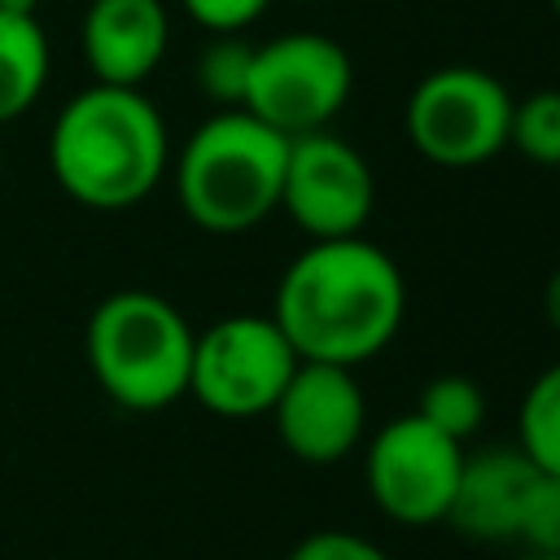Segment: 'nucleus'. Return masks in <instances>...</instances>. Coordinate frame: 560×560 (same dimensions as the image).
<instances>
[{
  "label": "nucleus",
  "mask_w": 560,
  "mask_h": 560,
  "mask_svg": "<svg viewBox=\"0 0 560 560\" xmlns=\"http://www.w3.org/2000/svg\"><path fill=\"white\" fill-rule=\"evenodd\" d=\"M298 363L271 315H223L192 337L188 394L210 416L254 420L276 407Z\"/></svg>",
  "instance_id": "obj_7"
},
{
  "label": "nucleus",
  "mask_w": 560,
  "mask_h": 560,
  "mask_svg": "<svg viewBox=\"0 0 560 560\" xmlns=\"http://www.w3.org/2000/svg\"><path fill=\"white\" fill-rule=\"evenodd\" d=\"M192 324L175 302L149 289L101 298L83 328L88 368L122 411H162L188 394Z\"/></svg>",
  "instance_id": "obj_4"
},
{
  "label": "nucleus",
  "mask_w": 560,
  "mask_h": 560,
  "mask_svg": "<svg viewBox=\"0 0 560 560\" xmlns=\"http://www.w3.org/2000/svg\"><path fill=\"white\" fill-rule=\"evenodd\" d=\"M459 468H464V442L438 433L416 411L381 424L363 451L368 494L398 525L446 521Z\"/></svg>",
  "instance_id": "obj_8"
},
{
  "label": "nucleus",
  "mask_w": 560,
  "mask_h": 560,
  "mask_svg": "<svg viewBox=\"0 0 560 560\" xmlns=\"http://www.w3.org/2000/svg\"><path fill=\"white\" fill-rule=\"evenodd\" d=\"M350 88L354 61L337 39L315 31H289L267 44H254L241 109L293 140L328 131V122L346 109Z\"/></svg>",
  "instance_id": "obj_6"
},
{
  "label": "nucleus",
  "mask_w": 560,
  "mask_h": 560,
  "mask_svg": "<svg viewBox=\"0 0 560 560\" xmlns=\"http://www.w3.org/2000/svg\"><path fill=\"white\" fill-rule=\"evenodd\" d=\"M407 280L368 236L311 241L276 280L271 319L306 363L359 368L402 328Z\"/></svg>",
  "instance_id": "obj_1"
},
{
  "label": "nucleus",
  "mask_w": 560,
  "mask_h": 560,
  "mask_svg": "<svg viewBox=\"0 0 560 560\" xmlns=\"http://www.w3.org/2000/svg\"><path fill=\"white\" fill-rule=\"evenodd\" d=\"M542 315H547V324H551V332L560 337V267L547 276V284H542Z\"/></svg>",
  "instance_id": "obj_21"
},
{
  "label": "nucleus",
  "mask_w": 560,
  "mask_h": 560,
  "mask_svg": "<svg viewBox=\"0 0 560 560\" xmlns=\"http://www.w3.org/2000/svg\"><path fill=\"white\" fill-rule=\"evenodd\" d=\"M547 4H551V13H556V18H560V0H547Z\"/></svg>",
  "instance_id": "obj_24"
},
{
  "label": "nucleus",
  "mask_w": 560,
  "mask_h": 560,
  "mask_svg": "<svg viewBox=\"0 0 560 560\" xmlns=\"http://www.w3.org/2000/svg\"><path fill=\"white\" fill-rule=\"evenodd\" d=\"M516 446L534 459L538 472L560 477V363L529 381L516 411Z\"/></svg>",
  "instance_id": "obj_14"
},
{
  "label": "nucleus",
  "mask_w": 560,
  "mask_h": 560,
  "mask_svg": "<svg viewBox=\"0 0 560 560\" xmlns=\"http://www.w3.org/2000/svg\"><path fill=\"white\" fill-rule=\"evenodd\" d=\"M372 206H376V179L368 158L350 140L332 131H311L289 140L280 210L298 223V232H306L311 241L363 236Z\"/></svg>",
  "instance_id": "obj_9"
},
{
  "label": "nucleus",
  "mask_w": 560,
  "mask_h": 560,
  "mask_svg": "<svg viewBox=\"0 0 560 560\" xmlns=\"http://www.w3.org/2000/svg\"><path fill=\"white\" fill-rule=\"evenodd\" d=\"M0 9H13V13H35V0H0Z\"/></svg>",
  "instance_id": "obj_22"
},
{
  "label": "nucleus",
  "mask_w": 560,
  "mask_h": 560,
  "mask_svg": "<svg viewBox=\"0 0 560 560\" xmlns=\"http://www.w3.org/2000/svg\"><path fill=\"white\" fill-rule=\"evenodd\" d=\"M48 83V35L35 13L0 9V127L22 118Z\"/></svg>",
  "instance_id": "obj_13"
},
{
  "label": "nucleus",
  "mask_w": 560,
  "mask_h": 560,
  "mask_svg": "<svg viewBox=\"0 0 560 560\" xmlns=\"http://www.w3.org/2000/svg\"><path fill=\"white\" fill-rule=\"evenodd\" d=\"M249 61H254V44L245 35H214L201 57H197V88L206 101H214L219 109H241L245 101V83H249Z\"/></svg>",
  "instance_id": "obj_17"
},
{
  "label": "nucleus",
  "mask_w": 560,
  "mask_h": 560,
  "mask_svg": "<svg viewBox=\"0 0 560 560\" xmlns=\"http://www.w3.org/2000/svg\"><path fill=\"white\" fill-rule=\"evenodd\" d=\"M521 560H560V551H525Z\"/></svg>",
  "instance_id": "obj_23"
},
{
  "label": "nucleus",
  "mask_w": 560,
  "mask_h": 560,
  "mask_svg": "<svg viewBox=\"0 0 560 560\" xmlns=\"http://www.w3.org/2000/svg\"><path fill=\"white\" fill-rule=\"evenodd\" d=\"M289 560H389V556H385V547H376L363 534H350V529H315V534H306V538L293 542Z\"/></svg>",
  "instance_id": "obj_20"
},
{
  "label": "nucleus",
  "mask_w": 560,
  "mask_h": 560,
  "mask_svg": "<svg viewBox=\"0 0 560 560\" xmlns=\"http://www.w3.org/2000/svg\"><path fill=\"white\" fill-rule=\"evenodd\" d=\"M184 13L210 35H245L271 0H179Z\"/></svg>",
  "instance_id": "obj_19"
},
{
  "label": "nucleus",
  "mask_w": 560,
  "mask_h": 560,
  "mask_svg": "<svg viewBox=\"0 0 560 560\" xmlns=\"http://www.w3.org/2000/svg\"><path fill=\"white\" fill-rule=\"evenodd\" d=\"M538 468L521 446L464 451V468L446 508V525L468 542H516L521 508Z\"/></svg>",
  "instance_id": "obj_12"
},
{
  "label": "nucleus",
  "mask_w": 560,
  "mask_h": 560,
  "mask_svg": "<svg viewBox=\"0 0 560 560\" xmlns=\"http://www.w3.org/2000/svg\"><path fill=\"white\" fill-rule=\"evenodd\" d=\"M171 166V136L140 88L92 83L74 92L48 131L57 188L88 210L140 206Z\"/></svg>",
  "instance_id": "obj_2"
},
{
  "label": "nucleus",
  "mask_w": 560,
  "mask_h": 560,
  "mask_svg": "<svg viewBox=\"0 0 560 560\" xmlns=\"http://www.w3.org/2000/svg\"><path fill=\"white\" fill-rule=\"evenodd\" d=\"M516 542L525 551H560V477L556 472L534 477L525 508H521Z\"/></svg>",
  "instance_id": "obj_18"
},
{
  "label": "nucleus",
  "mask_w": 560,
  "mask_h": 560,
  "mask_svg": "<svg viewBox=\"0 0 560 560\" xmlns=\"http://www.w3.org/2000/svg\"><path fill=\"white\" fill-rule=\"evenodd\" d=\"M289 136L245 109H214L175 153V197L188 223L236 236L280 210Z\"/></svg>",
  "instance_id": "obj_3"
},
{
  "label": "nucleus",
  "mask_w": 560,
  "mask_h": 560,
  "mask_svg": "<svg viewBox=\"0 0 560 560\" xmlns=\"http://www.w3.org/2000/svg\"><path fill=\"white\" fill-rule=\"evenodd\" d=\"M171 18L162 0H92L79 22V48L92 83L140 88L166 57Z\"/></svg>",
  "instance_id": "obj_11"
},
{
  "label": "nucleus",
  "mask_w": 560,
  "mask_h": 560,
  "mask_svg": "<svg viewBox=\"0 0 560 560\" xmlns=\"http://www.w3.org/2000/svg\"><path fill=\"white\" fill-rule=\"evenodd\" d=\"M512 92L481 66H438L407 92L402 131L407 144L446 171L481 166L508 149Z\"/></svg>",
  "instance_id": "obj_5"
},
{
  "label": "nucleus",
  "mask_w": 560,
  "mask_h": 560,
  "mask_svg": "<svg viewBox=\"0 0 560 560\" xmlns=\"http://www.w3.org/2000/svg\"><path fill=\"white\" fill-rule=\"evenodd\" d=\"M508 149L538 166H560V88H538L525 101H512Z\"/></svg>",
  "instance_id": "obj_16"
},
{
  "label": "nucleus",
  "mask_w": 560,
  "mask_h": 560,
  "mask_svg": "<svg viewBox=\"0 0 560 560\" xmlns=\"http://www.w3.org/2000/svg\"><path fill=\"white\" fill-rule=\"evenodd\" d=\"M280 446L302 464L346 459L368 429V398L354 381V368L337 363H298L276 407L267 411Z\"/></svg>",
  "instance_id": "obj_10"
},
{
  "label": "nucleus",
  "mask_w": 560,
  "mask_h": 560,
  "mask_svg": "<svg viewBox=\"0 0 560 560\" xmlns=\"http://www.w3.org/2000/svg\"><path fill=\"white\" fill-rule=\"evenodd\" d=\"M416 416L429 420L438 433L455 438V442H468L481 424H486V394L472 376L464 372H442L433 376L420 398H416Z\"/></svg>",
  "instance_id": "obj_15"
}]
</instances>
